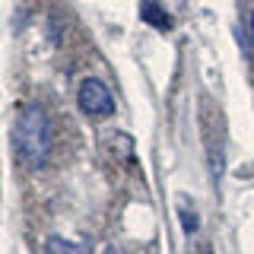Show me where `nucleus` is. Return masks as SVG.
<instances>
[{"instance_id": "obj_1", "label": "nucleus", "mask_w": 254, "mask_h": 254, "mask_svg": "<svg viewBox=\"0 0 254 254\" xmlns=\"http://www.w3.org/2000/svg\"><path fill=\"white\" fill-rule=\"evenodd\" d=\"M13 143H16V153H19L26 169H42L48 159H51L54 130H51L48 111L38 102H32V105H26L19 111L16 127H13Z\"/></svg>"}, {"instance_id": "obj_2", "label": "nucleus", "mask_w": 254, "mask_h": 254, "mask_svg": "<svg viewBox=\"0 0 254 254\" xmlns=\"http://www.w3.org/2000/svg\"><path fill=\"white\" fill-rule=\"evenodd\" d=\"M79 108L89 118H108L115 111V95H111V89L102 79L89 76L79 83Z\"/></svg>"}, {"instance_id": "obj_3", "label": "nucleus", "mask_w": 254, "mask_h": 254, "mask_svg": "<svg viewBox=\"0 0 254 254\" xmlns=\"http://www.w3.org/2000/svg\"><path fill=\"white\" fill-rule=\"evenodd\" d=\"M45 254H83V251H79L73 242H67V238H48Z\"/></svg>"}, {"instance_id": "obj_4", "label": "nucleus", "mask_w": 254, "mask_h": 254, "mask_svg": "<svg viewBox=\"0 0 254 254\" xmlns=\"http://www.w3.org/2000/svg\"><path fill=\"white\" fill-rule=\"evenodd\" d=\"M181 210H185V229L194 232V213H190V206H188V197H181Z\"/></svg>"}, {"instance_id": "obj_5", "label": "nucleus", "mask_w": 254, "mask_h": 254, "mask_svg": "<svg viewBox=\"0 0 254 254\" xmlns=\"http://www.w3.org/2000/svg\"><path fill=\"white\" fill-rule=\"evenodd\" d=\"M248 45H251V51H254V13H251V26H248Z\"/></svg>"}]
</instances>
